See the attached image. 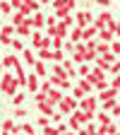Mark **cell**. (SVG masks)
<instances>
[{"label":"cell","instance_id":"6da1fadb","mask_svg":"<svg viewBox=\"0 0 120 135\" xmlns=\"http://www.w3.org/2000/svg\"><path fill=\"white\" fill-rule=\"evenodd\" d=\"M17 92H19V82H17V77L12 73H3V80H0V94L14 97Z\"/></svg>","mask_w":120,"mask_h":135},{"label":"cell","instance_id":"7a4b0ae2","mask_svg":"<svg viewBox=\"0 0 120 135\" xmlns=\"http://www.w3.org/2000/svg\"><path fill=\"white\" fill-rule=\"evenodd\" d=\"M94 20H96V17H94L89 10H79V12H75V27H79V29L91 27V24H94Z\"/></svg>","mask_w":120,"mask_h":135},{"label":"cell","instance_id":"3957f363","mask_svg":"<svg viewBox=\"0 0 120 135\" xmlns=\"http://www.w3.org/2000/svg\"><path fill=\"white\" fill-rule=\"evenodd\" d=\"M77 109H79V101H77L75 97H67V94H65V99L58 104V111H60V113H65V116H72Z\"/></svg>","mask_w":120,"mask_h":135},{"label":"cell","instance_id":"277c9868","mask_svg":"<svg viewBox=\"0 0 120 135\" xmlns=\"http://www.w3.org/2000/svg\"><path fill=\"white\" fill-rule=\"evenodd\" d=\"M79 109H82V111H87V113H98L101 104H98V99H96L94 94H89V97H84V99L79 101Z\"/></svg>","mask_w":120,"mask_h":135},{"label":"cell","instance_id":"5b68a950","mask_svg":"<svg viewBox=\"0 0 120 135\" xmlns=\"http://www.w3.org/2000/svg\"><path fill=\"white\" fill-rule=\"evenodd\" d=\"M14 36H17V27H12L10 22L0 27V44H5V46H10Z\"/></svg>","mask_w":120,"mask_h":135},{"label":"cell","instance_id":"8992f818","mask_svg":"<svg viewBox=\"0 0 120 135\" xmlns=\"http://www.w3.org/2000/svg\"><path fill=\"white\" fill-rule=\"evenodd\" d=\"M19 60H22L27 68H31V70H34V68H36V63H39V58H36V51H34V48H27L24 53L19 56Z\"/></svg>","mask_w":120,"mask_h":135},{"label":"cell","instance_id":"52a82bcc","mask_svg":"<svg viewBox=\"0 0 120 135\" xmlns=\"http://www.w3.org/2000/svg\"><path fill=\"white\" fill-rule=\"evenodd\" d=\"M27 89H29L31 94H39V92H41V77L34 75V73H29V77H27Z\"/></svg>","mask_w":120,"mask_h":135},{"label":"cell","instance_id":"ba28073f","mask_svg":"<svg viewBox=\"0 0 120 135\" xmlns=\"http://www.w3.org/2000/svg\"><path fill=\"white\" fill-rule=\"evenodd\" d=\"M19 63H22V60H19V56H17V53H7V56H3V68H5V70H14Z\"/></svg>","mask_w":120,"mask_h":135},{"label":"cell","instance_id":"9c48e42d","mask_svg":"<svg viewBox=\"0 0 120 135\" xmlns=\"http://www.w3.org/2000/svg\"><path fill=\"white\" fill-rule=\"evenodd\" d=\"M31 27H34V31L46 29V17H43L41 12H34V15H31Z\"/></svg>","mask_w":120,"mask_h":135},{"label":"cell","instance_id":"30bf717a","mask_svg":"<svg viewBox=\"0 0 120 135\" xmlns=\"http://www.w3.org/2000/svg\"><path fill=\"white\" fill-rule=\"evenodd\" d=\"M62 99H65V92H60V89H55V87L48 92V104H50V106H58Z\"/></svg>","mask_w":120,"mask_h":135},{"label":"cell","instance_id":"8fae6325","mask_svg":"<svg viewBox=\"0 0 120 135\" xmlns=\"http://www.w3.org/2000/svg\"><path fill=\"white\" fill-rule=\"evenodd\" d=\"M36 109H39V113H41V116H48V118H53V113L58 111L55 106H50L48 101H41V104H36Z\"/></svg>","mask_w":120,"mask_h":135},{"label":"cell","instance_id":"7c38bea8","mask_svg":"<svg viewBox=\"0 0 120 135\" xmlns=\"http://www.w3.org/2000/svg\"><path fill=\"white\" fill-rule=\"evenodd\" d=\"M62 68L67 70V77H79V73H77V65H75V60L67 56L65 58V63H62Z\"/></svg>","mask_w":120,"mask_h":135},{"label":"cell","instance_id":"4fadbf2b","mask_svg":"<svg viewBox=\"0 0 120 135\" xmlns=\"http://www.w3.org/2000/svg\"><path fill=\"white\" fill-rule=\"evenodd\" d=\"M31 73H34V75H39L41 80H48V77H50V75H48V63H41V60L36 63V68H34Z\"/></svg>","mask_w":120,"mask_h":135},{"label":"cell","instance_id":"5bb4252c","mask_svg":"<svg viewBox=\"0 0 120 135\" xmlns=\"http://www.w3.org/2000/svg\"><path fill=\"white\" fill-rule=\"evenodd\" d=\"M0 130H3V133H17V130H19V126H17L12 118H5V121L0 123Z\"/></svg>","mask_w":120,"mask_h":135},{"label":"cell","instance_id":"9a60e30c","mask_svg":"<svg viewBox=\"0 0 120 135\" xmlns=\"http://www.w3.org/2000/svg\"><path fill=\"white\" fill-rule=\"evenodd\" d=\"M98 41H101V44H113V41H115V34H113L111 29H101V31H98Z\"/></svg>","mask_w":120,"mask_h":135},{"label":"cell","instance_id":"2e32d148","mask_svg":"<svg viewBox=\"0 0 120 135\" xmlns=\"http://www.w3.org/2000/svg\"><path fill=\"white\" fill-rule=\"evenodd\" d=\"M96 123H98V126H111V123H113V116L106 113V111H98V113H96Z\"/></svg>","mask_w":120,"mask_h":135},{"label":"cell","instance_id":"e0dca14e","mask_svg":"<svg viewBox=\"0 0 120 135\" xmlns=\"http://www.w3.org/2000/svg\"><path fill=\"white\" fill-rule=\"evenodd\" d=\"M36 58L41 63H50V60H53V51H50V48H41V51H36Z\"/></svg>","mask_w":120,"mask_h":135},{"label":"cell","instance_id":"ac0fdd59","mask_svg":"<svg viewBox=\"0 0 120 135\" xmlns=\"http://www.w3.org/2000/svg\"><path fill=\"white\" fill-rule=\"evenodd\" d=\"M65 123H67V130H72V133H79V130L84 128V126H82V123L77 121L75 116H67V121H65Z\"/></svg>","mask_w":120,"mask_h":135},{"label":"cell","instance_id":"d6986e66","mask_svg":"<svg viewBox=\"0 0 120 135\" xmlns=\"http://www.w3.org/2000/svg\"><path fill=\"white\" fill-rule=\"evenodd\" d=\"M43 39H46V36H43L41 31H34V34H31V46L36 48V51H41V46H43Z\"/></svg>","mask_w":120,"mask_h":135},{"label":"cell","instance_id":"ffe728a7","mask_svg":"<svg viewBox=\"0 0 120 135\" xmlns=\"http://www.w3.org/2000/svg\"><path fill=\"white\" fill-rule=\"evenodd\" d=\"M77 87H82V89H84V94H91V92L96 89V87H94V82H89L87 77H79V84H77Z\"/></svg>","mask_w":120,"mask_h":135},{"label":"cell","instance_id":"44dd1931","mask_svg":"<svg viewBox=\"0 0 120 135\" xmlns=\"http://www.w3.org/2000/svg\"><path fill=\"white\" fill-rule=\"evenodd\" d=\"M94 39H98V29L91 24V27L84 29V41H94Z\"/></svg>","mask_w":120,"mask_h":135},{"label":"cell","instance_id":"7402d4cb","mask_svg":"<svg viewBox=\"0 0 120 135\" xmlns=\"http://www.w3.org/2000/svg\"><path fill=\"white\" fill-rule=\"evenodd\" d=\"M27 97H29V94H27L24 89H19V92H17V94L12 97V106H14V109H17V106H22V104H24V99H27Z\"/></svg>","mask_w":120,"mask_h":135},{"label":"cell","instance_id":"603a6c76","mask_svg":"<svg viewBox=\"0 0 120 135\" xmlns=\"http://www.w3.org/2000/svg\"><path fill=\"white\" fill-rule=\"evenodd\" d=\"M77 73H79V77H89V75H91V68H89V63L77 65Z\"/></svg>","mask_w":120,"mask_h":135},{"label":"cell","instance_id":"cb8c5ba5","mask_svg":"<svg viewBox=\"0 0 120 135\" xmlns=\"http://www.w3.org/2000/svg\"><path fill=\"white\" fill-rule=\"evenodd\" d=\"M0 15H14V10H12V3H0Z\"/></svg>","mask_w":120,"mask_h":135},{"label":"cell","instance_id":"d4e9b609","mask_svg":"<svg viewBox=\"0 0 120 135\" xmlns=\"http://www.w3.org/2000/svg\"><path fill=\"white\" fill-rule=\"evenodd\" d=\"M19 130H22L24 135H36V128H34L31 123H22V126H19Z\"/></svg>","mask_w":120,"mask_h":135},{"label":"cell","instance_id":"484cf974","mask_svg":"<svg viewBox=\"0 0 120 135\" xmlns=\"http://www.w3.org/2000/svg\"><path fill=\"white\" fill-rule=\"evenodd\" d=\"M98 128H101V126H98V123H94V121H91L89 126H84V130H87V135H98Z\"/></svg>","mask_w":120,"mask_h":135},{"label":"cell","instance_id":"4316f807","mask_svg":"<svg viewBox=\"0 0 120 135\" xmlns=\"http://www.w3.org/2000/svg\"><path fill=\"white\" fill-rule=\"evenodd\" d=\"M36 126H39V128H48V126H53V123H50L48 116H39V118H36Z\"/></svg>","mask_w":120,"mask_h":135},{"label":"cell","instance_id":"83f0119b","mask_svg":"<svg viewBox=\"0 0 120 135\" xmlns=\"http://www.w3.org/2000/svg\"><path fill=\"white\" fill-rule=\"evenodd\" d=\"M62 51H65V53H67V56H72V53H75V51H77V44H72L70 39H67V41H65V48H62Z\"/></svg>","mask_w":120,"mask_h":135},{"label":"cell","instance_id":"f1b7e54d","mask_svg":"<svg viewBox=\"0 0 120 135\" xmlns=\"http://www.w3.org/2000/svg\"><path fill=\"white\" fill-rule=\"evenodd\" d=\"M72 97H75L77 101H82L84 97H89V94H84V89H82V87H72Z\"/></svg>","mask_w":120,"mask_h":135},{"label":"cell","instance_id":"f546056e","mask_svg":"<svg viewBox=\"0 0 120 135\" xmlns=\"http://www.w3.org/2000/svg\"><path fill=\"white\" fill-rule=\"evenodd\" d=\"M41 135H60V130H58V126H48V128H43Z\"/></svg>","mask_w":120,"mask_h":135},{"label":"cell","instance_id":"4dcf8cb0","mask_svg":"<svg viewBox=\"0 0 120 135\" xmlns=\"http://www.w3.org/2000/svg\"><path fill=\"white\" fill-rule=\"evenodd\" d=\"M118 133H120V126H115V123L106 126V135H118Z\"/></svg>","mask_w":120,"mask_h":135},{"label":"cell","instance_id":"1f68e13d","mask_svg":"<svg viewBox=\"0 0 120 135\" xmlns=\"http://www.w3.org/2000/svg\"><path fill=\"white\" fill-rule=\"evenodd\" d=\"M14 116H17V118H24V116H29V111H27L24 106H17V109H14Z\"/></svg>","mask_w":120,"mask_h":135},{"label":"cell","instance_id":"d6a6232c","mask_svg":"<svg viewBox=\"0 0 120 135\" xmlns=\"http://www.w3.org/2000/svg\"><path fill=\"white\" fill-rule=\"evenodd\" d=\"M111 53H113V56H120V41H118V39L111 44Z\"/></svg>","mask_w":120,"mask_h":135},{"label":"cell","instance_id":"836d02e7","mask_svg":"<svg viewBox=\"0 0 120 135\" xmlns=\"http://www.w3.org/2000/svg\"><path fill=\"white\" fill-rule=\"evenodd\" d=\"M111 116H120V104H115V106H113V111H111Z\"/></svg>","mask_w":120,"mask_h":135},{"label":"cell","instance_id":"e575fe53","mask_svg":"<svg viewBox=\"0 0 120 135\" xmlns=\"http://www.w3.org/2000/svg\"><path fill=\"white\" fill-rule=\"evenodd\" d=\"M98 5L103 7V10H108V5H111V0H98Z\"/></svg>","mask_w":120,"mask_h":135},{"label":"cell","instance_id":"d590c367","mask_svg":"<svg viewBox=\"0 0 120 135\" xmlns=\"http://www.w3.org/2000/svg\"><path fill=\"white\" fill-rule=\"evenodd\" d=\"M62 135H77V133H72V130H65V133H62Z\"/></svg>","mask_w":120,"mask_h":135},{"label":"cell","instance_id":"8d00e7d4","mask_svg":"<svg viewBox=\"0 0 120 135\" xmlns=\"http://www.w3.org/2000/svg\"><path fill=\"white\" fill-rule=\"evenodd\" d=\"M12 135H24V133H22V130H17V133H12Z\"/></svg>","mask_w":120,"mask_h":135},{"label":"cell","instance_id":"74e56055","mask_svg":"<svg viewBox=\"0 0 120 135\" xmlns=\"http://www.w3.org/2000/svg\"><path fill=\"white\" fill-rule=\"evenodd\" d=\"M118 99H120V89H118Z\"/></svg>","mask_w":120,"mask_h":135},{"label":"cell","instance_id":"f35d334b","mask_svg":"<svg viewBox=\"0 0 120 135\" xmlns=\"http://www.w3.org/2000/svg\"><path fill=\"white\" fill-rule=\"evenodd\" d=\"M0 80H3V75H0Z\"/></svg>","mask_w":120,"mask_h":135},{"label":"cell","instance_id":"ab89813d","mask_svg":"<svg viewBox=\"0 0 120 135\" xmlns=\"http://www.w3.org/2000/svg\"><path fill=\"white\" fill-rule=\"evenodd\" d=\"M118 135H120V133H118Z\"/></svg>","mask_w":120,"mask_h":135}]
</instances>
